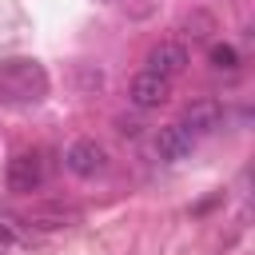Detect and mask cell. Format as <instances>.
<instances>
[{
  "label": "cell",
  "instance_id": "cell-5",
  "mask_svg": "<svg viewBox=\"0 0 255 255\" xmlns=\"http://www.w3.org/2000/svg\"><path fill=\"white\" fill-rule=\"evenodd\" d=\"M191 64V56H187V48L179 44V40H159L151 52H147V72H155V76H179L183 68Z\"/></svg>",
  "mask_w": 255,
  "mask_h": 255
},
{
  "label": "cell",
  "instance_id": "cell-9",
  "mask_svg": "<svg viewBox=\"0 0 255 255\" xmlns=\"http://www.w3.org/2000/svg\"><path fill=\"white\" fill-rule=\"evenodd\" d=\"M183 32H187L191 40H207V36L215 32V16H211V12H203V8H195V12L183 20Z\"/></svg>",
  "mask_w": 255,
  "mask_h": 255
},
{
  "label": "cell",
  "instance_id": "cell-4",
  "mask_svg": "<svg viewBox=\"0 0 255 255\" xmlns=\"http://www.w3.org/2000/svg\"><path fill=\"white\" fill-rule=\"evenodd\" d=\"M64 167H68L72 175H80V179H92V175H100V171L108 167V151H104L96 139H76V143L64 151Z\"/></svg>",
  "mask_w": 255,
  "mask_h": 255
},
{
  "label": "cell",
  "instance_id": "cell-2",
  "mask_svg": "<svg viewBox=\"0 0 255 255\" xmlns=\"http://www.w3.org/2000/svg\"><path fill=\"white\" fill-rule=\"evenodd\" d=\"M128 100L139 108V112H151V108H159V104H167L171 100V80L167 76H155V72H139V76H131V84H128Z\"/></svg>",
  "mask_w": 255,
  "mask_h": 255
},
{
  "label": "cell",
  "instance_id": "cell-8",
  "mask_svg": "<svg viewBox=\"0 0 255 255\" xmlns=\"http://www.w3.org/2000/svg\"><path fill=\"white\" fill-rule=\"evenodd\" d=\"M28 219L40 223V227H68V223H76V211H68V207H36Z\"/></svg>",
  "mask_w": 255,
  "mask_h": 255
},
{
  "label": "cell",
  "instance_id": "cell-1",
  "mask_svg": "<svg viewBox=\"0 0 255 255\" xmlns=\"http://www.w3.org/2000/svg\"><path fill=\"white\" fill-rule=\"evenodd\" d=\"M48 96V72L32 56H8L0 60V104L28 108Z\"/></svg>",
  "mask_w": 255,
  "mask_h": 255
},
{
  "label": "cell",
  "instance_id": "cell-3",
  "mask_svg": "<svg viewBox=\"0 0 255 255\" xmlns=\"http://www.w3.org/2000/svg\"><path fill=\"white\" fill-rule=\"evenodd\" d=\"M8 191H16V195H32L40 183H44V159L36 155V151H20V155H12L8 159Z\"/></svg>",
  "mask_w": 255,
  "mask_h": 255
},
{
  "label": "cell",
  "instance_id": "cell-6",
  "mask_svg": "<svg viewBox=\"0 0 255 255\" xmlns=\"http://www.w3.org/2000/svg\"><path fill=\"white\" fill-rule=\"evenodd\" d=\"M191 135L195 131H215L219 124H223V108H219V100H211V96H203V100H191L187 108H183V120H179Z\"/></svg>",
  "mask_w": 255,
  "mask_h": 255
},
{
  "label": "cell",
  "instance_id": "cell-10",
  "mask_svg": "<svg viewBox=\"0 0 255 255\" xmlns=\"http://www.w3.org/2000/svg\"><path fill=\"white\" fill-rule=\"evenodd\" d=\"M207 60H211V68H219V72H235V68H239V52H235V44H211Z\"/></svg>",
  "mask_w": 255,
  "mask_h": 255
},
{
  "label": "cell",
  "instance_id": "cell-7",
  "mask_svg": "<svg viewBox=\"0 0 255 255\" xmlns=\"http://www.w3.org/2000/svg\"><path fill=\"white\" fill-rule=\"evenodd\" d=\"M191 147H195V135L183 128V124H167V128H159L155 131V151H159V159H187L191 155Z\"/></svg>",
  "mask_w": 255,
  "mask_h": 255
}]
</instances>
